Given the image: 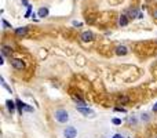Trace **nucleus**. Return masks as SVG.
I'll return each instance as SVG.
<instances>
[{"label": "nucleus", "mask_w": 157, "mask_h": 138, "mask_svg": "<svg viewBox=\"0 0 157 138\" xmlns=\"http://www.w3.org/2000/svg\"><path fill=\"white\" fill-rule=\"evenodd\" d=\"M54 116H55V120L59 121V123H66V121L69 120V113L63 109H58Z\"/></svg>", "instance_id": "1"}, {"label": "nucleus", "mask_w": 157, "mask_h": 138, "mask_svg": "<svg viewBox=\"0 0 157 138\" xmlns=\"http://www.w3.org/2000/svg\"><path fill=\"white\" fill-rule=\"evenodd\" d=\"M76 135H77V131H76L74 127H66L63 130V137L65 138H76Z\"/></svg>", "instance_id": "2"}, {"label": "nucleus", "mask_w": 157, "mask_h": 138, "mask_svg": "<svg viewBox=\"0 0 157 138\" xmlns=\"http://www.w3.org/2000/svg\"><path fill=\"white\" fill-rule=\"evenodd\" d=\"M11 65L15 68V69H18V71H21V69H23V66H25V64H23L21 60H12L11 61Z\"/></svg>", "instance_id": "3"}, {"label": "nucleus", "mask_w": 157, "mask_h": 138, "mask_svg": "<svg viewBox=\"0 0 157 138\" xmlns=\"http://www.w3.org/2000/svg\"><path fill=\"white\" fill-rule=\"evenodd\" d=\"M81 39H83V42H91V40L94 39V35H92V32L87 30V32H83V35H81Z\"/></svg>", "instance_id": "4"}, {"label": "nucleus", "mask_w": 157, "mask_h": 138, "mask_svg": "<svg viewBox=\"0 0 157 138\" xmlns=\"http://www.w3.org/2000/svg\"><path fill=\"white\" fill-rule=\"evenodd\" d=\"M77 110L80 112V113H83V115H92L94 113V110L92 109H90V108H87V106H78L77 108Z\"/></svg>", "instance_id": "5"}, {"label": "nucleus", "mask_w": 157, "mask_h": 138, "mask_svg": "<svg viewBox=\"0 0 157 138\" xmlns=\"http://www.w3.org/2000/svg\"><path fill=\"white\" fill-rule=\"evenodd\" d=\"M127 53H128V48L125 46H118L117 48H116V54L117 55H125Z\"/></svg>", "instance_id": "6"}, {"label": "nucleus", "mask_w": 157, "mask_h": 138, "mask_svg": "<svg viewBox=\"0 0 157 138\" xmlns=\"http://www.w3.org/2000/svg\"><path fill=\"white\" fill-rule=\"evenodd\" d=\"M37 15H39V17H47V15H48V8H45V7L40 8V10L37 11Z\"/></svg>", "instance_id": "7"}, {"label": "nucleus", "mask_w": 157, "mask_h": 138, "mask_svg": "<svg viewBox=\"0 0 157 138\" xmlns=\"http://www.w3.org/2000/svg\"><path fill=\"white\" fill-rule=\"evenodd\" d=\"M118 24H120V26H125V25H128L127 15H121V17H120V21H118Z\"/></svg>", "instance_id": "8"}, {"label": "nucleus", "mask_w": 157, "mask_h": 138, "mask_svg": "<svg viewBox=\"0 0 157 138\" xmlns=\"http://www.w3.org/2000/svg\"><path fill=\"white\" fill-rule=\"evenodd\" d=\"M26 33V28L22 26V28H17L15 29V35H18V36H23Z\"/></svg>", "instance_id": "9"}, {"label": "nucleus", "mask_w": 157, "mask_h": 138, "mask_svg": "<svg viewBox=\"0 0 157 138\" xmlns=\"http://www.w3.org/2000/svg\"><path fill=\"white\" fill-rule=\"evenodd\" d=\"M73 101H74L76 104H78L80 106H87L84 101H83V99H80V98H77V97H73Z\"/></svg>", "instance_id": "10"}, {"label": "nucleus", "mask_w": 157, "mask_h": 138, "mask_svg": "<svg viewBox=\"0 0 157 138\" xmlns=\"http://www.w3.org/2000/svg\"><path fill=\"white\" fill-rule=\"evenodd\" d=\"M15 102H17V106H18V109H19V113H22V110H23V106H25V104H23V102H21L19 99H17Z\"/></svg>", "instance_id": "11"}, {"label": "nucleus", "mask_w": 157, "mask_h": 138, "mask_svg": "<svg viewBox=\"0 0 157 138\" xmlns=\"http://www.w3.org/2000/svg\"><path fill=\"white\" fill-rule=\"evenodd\" d=\"M128 12H129V15L131 17H136V18L139 17V12H138V10H135V8H131Z\"/></svg>", "instance_id": "12"}, {"label": "nucleus", "mask_w": 157, "mask_h": 138, "mask_svg": "<svg viewBox=\"0 0 157 138\" xmlns=\"http://www.w3.org/2000/svg\"><path fill=\"white\" fill-rule=\"evenodd\" d=\"M15 104H17V102H15ZM15 104H14V102H12V101H10V99H8V101H7V106H8V109L11 110H14V108H15Z\"/></svg>", "instance_id": "13"}, {"label": "nucleus", "mask_w": 157, "mask_h": 138, "mask_svg": "<svg viewBox=\"0 0 157 138\" xmlns=\"http://www.w3.org/2000/svg\"><path fill=\"white\" fill-rule=\"evenodd\" d=\"M1 53H3V55H7V54H10V48L4 46V47H3V50H1Z\"/></svg>", "instance_id": "14"}, {"label": "nucleus", "mask_w": 157, "mask_h": 138, "mask_svg": "<svg viewBox=\"0 0 157 138\" xmlns=\"http://www.w3.org/2000/svg\"><path fill=\"white\" fill-rule=\"evenodd\" d=\"M26 7H28V11H26V14H25V17H29V15H30V11H32V7H30V4H28Z\"/></svg>", "instance_id": "15"}, {"label": "nucleus", "mask_w": 157, "mask_h": 138, "mask_svg": "<svg viewBox=\"0 0 157 138\" xmlns=\"http://www.w3.org/2000/svg\"><path fill=\"white\" fill-rule=\"evenodd\" d=\"M113 124H116V126H118V124H121V120L120 119H113Z\"/></svg>", "instance_id": "16"}, {"label": "nucleus", "mask_w": 157, "mask_h": 138, "mask_svg": "<svg viewBox=\"0 0 157 138\" xmlns=\"http://www.w3.org/2000/svg\"><path fill=\"white\" fill-rule=\"evenodd\" d=\"M23 110H28V112H33V108H30V106H28V105H25V106H23Z\"/></svg>", "instance_id": "17"}, {"label": "nucleus", "mask_w": 157, "mask_h": 138, "mask_svg": "<svg viewBox=\"0 0 157 138\" xmlns=\"http://www.w3.org/2000/svg\"><path fill=\"white\" fill-rule=\"evenodd\" d=\"M3 25H4V26H7V28H11V25H10V24H8L6 19H3Z\"/></svg>", "instance_id": "18"}, {"label": "nucleus", "mask_w": 157, "mask_h": 138, "mask_svg": "<svg viewBox=\"0 0 157 138\" xmlns=\"http://www.w3.org/2000/svg\"><path fill=\"white\" fill-rule=\"evenodd\" d=\"M73 25H74V26H81V22H77V21H73Z\"/></svg>", "instance_id": "19"}, {"label": "nucleus", "mask_w": 157, "mask_h": 138, "mask_svg": "<svg viewBox=\"0 0 157 138\" xmlns=\"http://www.w3.org/2000/svg\"><path fill=\"white\" fill-rule=\"evenodd\" d=\"M114 110H117V112H125L124 108H114Z\"/></svg>", "instance_id": "20"}, {"label": "nucleus", "mask_w": 157, "mask_h": 138, "mask_svg": "<svg viewBox=\"0 0 157 138\" xmlns=\"http://www.w3.org/2000/svg\"><path fill=\"white\" fill-rule=\"evenodd\" d=\"M113 138H124V137H121L120 134H116V135H114V137H113Z\"/></svg>", "instance_id": "21"}, {"label": "nucleus", "mask_w": 157, "mask_h": 138, "mask_svg": "<svg viewBox=\"0 0 157 138\" xmlns=\"http://www.w3.org/2000/svg\"><path fill=\"white\" fill-rule=\"evenodd\" d=\"M153 17H154V18H157V10H154V12H153Z\"/></svg>", "instance_id": "22"}, {"label": "nucleus", "mask_w": 157, "mask_h": 138, "mask_svg": "<svg viewBox=\"0 0 157 138\" xmlns=\"http://www.w3.org/2000/svg\"><path fill=\"white\" fill-rule=\"evenodd\" d=\"M153 110H157V102H156V105L153 106Z\"/></svg>", "instance_id": "23"}]
</instances>
